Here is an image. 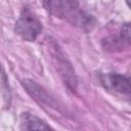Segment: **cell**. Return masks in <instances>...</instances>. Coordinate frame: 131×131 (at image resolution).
<instances>
[{
	"label": "cell",
	"mask_w": 131,
	"mask_h": 131,
	"mask_svg": "<svg viewBox=\"0 0 131 131\" xmlns=\"http://www.w3.org/2000/svg\"><path fill=\"white\" fill-rule=\"evenodd\" d=\"M20 122H21L20 123L21 128L26 130H48L50 129V127L46 125L41 119L29 113L21 114Z\"/></svg>",
	"instance_id": "obj_5"
},
{
	"label": "cell",
	"mask_w": 131,
	"mask_h": 131,
	"mask_svg": "<svg viewBox=\"0 0 131 131\" xmlns=\"http://www.w3.org/2000/svg\"><path fill=\"white\" fill-rule=\"evenodd\" d=\"M121 37L126 43H130V25L125 24L121 31Z\"/></svg>",
	"instance_id": "obj_6"
},
{
	"label": "cell",
	"mask_w": 131,
	"mask_h": 131,
	"mask_svg": "<svg viewBox=\"0 0 131 131\" xmlns=\"http://www.w3.org/2000/svg\"><path fill=\"white\" fill-rule=\"evenodd\" d=\"M126 2H127V5L130 6V0H126Z\"/></svg>",
	"instance_id": "obj_7"
},
{
	"label": "cell",
	"mask_w": 131,
	"mask_h": 131,
	"mask_svg": "<svg viewBox=\"0 0 131 131\" xmlns=\"http://www.w3.org/2000/svg\"><path fill=\"white\" fill-rule=\"evenodd\" d=\"M54 59L56 61V68L59 72V75L61 76V78L64 81V83L67 84V86L70 89L75 90L76 86H77V79H76L75 72H74L71 63L63 56V54L61 52H58L57 50H55Z\"/></svg>",
	"instance_id": "obj_3"
},
{
	"label": "cell",
	"mask_w": 131,
	"mask_h": 131,
	"mask_svg": "<svg viewBox=\"0 0 131 131\" xmlns=\"http://www.w3.org/2000/svg\"><path fill=\"white\" fill-rule=\"evenodd\" d=\"M42 31L41 23L29 10H24L15 24V32L26 41H34Z\"/></svg>",
	"instance_id": "obj_1"
},
{
	"label": "cell",
	"mask_w": 131,
	"mask_h": 131,
	"mask_svg": "<svg viewBox=\"0 0 131 131\" xmlns=\"http://www.w3.org/2000/svg\"><path fill=\"white\" fill-rule=\"evenodd\" d=\"M21 84H23V87L28 92V94L31 97H33L36 101L43 103V104H47V105L54 104L52 97H50V95L35 81L30 80V79H25L23 80Z\"/></svg>",
	"instance_id": "obj_4"
},
{
	"label": "cell",
	"mask_w": 131,
	"mask_h": 131,
	"mask_svg": "<svg viewBox=\"0 0 131 131\" xmlns=\"http://www.w3.org/2000/svg\"><path fill=\"white\" fill-rule=\"evenodd\" d=\"M101 83L105 89L120 93L123 95H130L131 87L129 79L119 74H105L101 76Z\"/></svg>",
	"instance_id": "obj_2"
},
{
	"label": "cell",
	"mask_w": 131,
	"mask_h": 131,
	"mask_svg": "<svg viewBox=\"0 0 131 131\" xmlns=\"http://www.w3.org/2000/svg\"><path fill=\"white\" fill-rule=\"evenodd\" d=\"M0 69H1V68H0Z\"/></svg>",
	"instance_id": "obj_8"
}]
</instances>
